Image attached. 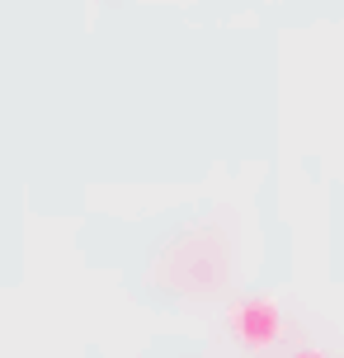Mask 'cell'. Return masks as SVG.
Returning <instances> with one entry per match:
<instances>
[{"label":"cell","mask_w":344,"mask_h":358,"mask_svg":"<svg viewBox=\"0 0 344 358\" xmlns=\"http://www.w3.org/2000/svg\"><path fill=\"white\" fill-rule=\"evenodd\" d=\"M227 321H231V335L245 344V349H269V344H278V335H283V311H278L273 297H241V302L227 311Z\"/></svg>","instance_id":"6da1fadb"},{"label":"cell","mask_w":344,"mask_h":358,"mask_svg":"<svg viewBox=\"0 0 344 358\" xmlns=\"http://www.w3.org/2000/svg\"><path fill=\"white\" fill-rule=\"evenodd\" d=\"M292 358H326L321 349H302V354H292Z\"/></svg>","instance_id":"7a4b0ae2"}]
</instances>
